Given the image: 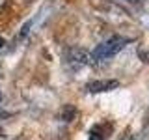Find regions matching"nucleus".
I'll use <instances>...</instances> for the list:
<instances>
[{
    "instance_id": "f257e3e1",
    "label": "nucleus",
    "mask_w": 149,
    "mask_h": 140,
    "mask_svg": "<svg viewBox=\"0 0 149 140\" xmlns=\"http://www.w3.org/2000/svg\"><path fill=\"white\" fill-rule=\"evenodd\" d=\"M127 43H129V39H125V37H119V36L110 37L108 41L97 45V49L91 52V58H95V60H110L118 52H121Z\"/></svg>"
},
{
    "instance_id": "f03ea898",
    "label": "nucleus",
    "mask_w": 149,
    "mask_h": 140,
    "mask_svg": "<svg viewBox=\"0 0 149 140\" xmlns=\"http://www.w3.org/2000/svg\"><path fill=\"white\" fill-rule=\"evenodd\" d=\"M119 88V80H91L86 84V90L90 93H102V92H110Z\"/></svg>"
},
{
    "instance_id": "7ed1b4c3",
    "label": "nucleus",
    "mask_w": 149,
    "mask_h": 140,
    "mask_svg": "<svg viewBox=\"0 0 149 140\" xmlns=\"http://www.w3.org/2000/svg\"><path fill=\"white\" fill-rule=\"evenodd\" d=\"M67 62L73 65V67H82L90 62V54L82 49H71L67 52Z\"/></svg>"
},
{
    "instance_id": "20e7f679",
    "label": "nucleus",
    "mask_w": 149,
    "mask_h": 140,
    "mask_svg": "<svg viewBox=\"0 0 149 140\" xmlns=\"http://www.w3.org/2000/svg\"><path fill=\"white\" fill-rule=\"evenodd\" d=\"M88 140H102V138H101V134H97L95 131H91V133L88 134Z\"/></svg>"
},
{
    "instance_id": "39448f33",
    "label": "nucleus",
    "mask_w": 149,
    "mask_h": 140,
    "mask_svg": "<svg viewBox=\"0 0 149 140\" xmlns=\"http://www.w3.org/2000/svg\"><path fill=\"white\" fill-rule=\"evenodd\" d=\"M140 56H142V58H143V62H149V52L146 54V52H143L142 49H140Z\"/></svg>"
},
{
    "instance_id": "423d86ee",
    "label": "nucleus",
    "mask_w": 149,
    "mask_h": 140,
    "mask_svg": "<svg viewBox=\"0 0 149 140\" xmlns=\"http://www.w3.org/2000/svg\"><path fill=\"white\" fill-rule=\"evenodd\" d=\"M6 6H8V0H0V11L6 9Z\"/></svg>"
},
{
    "instance_id": "0eeeda50",
    "label": "nucleus",
    "mask_w": 149,
    "mask_h": 140,
    "mask_svg": "<svg viewBox=\"0 0 149 140\" xmlns=\"http://www.w3.org/2000/svg\"><path fill=\"white\" fill-rule=\"evenodd\" d=\"M4 45H6V41H4L2 37H0V49H4Z\"/></svg>"
},
{
    "instance_id": "6e6552de",
    "label": "nucleus",
    "mask_w": 149,
    "mask_h": 140,
    "mask_svg": "<svg viewBox=\"0 0 149 140\" xmlns=\"http://www.w3.org/2000/svg\"><path fill=\"white\" fill-rule=\"evenodd\" d=\"M0 99H2V93H0Z\"/></svg>"
},
{
    "instance_id": "1a4fd4ad",
    "label": "nucleus",
    "mask_w": 149,
    "mask_h": 140,
    "mask_svg": "<svg viewBox=\"0 0 149 140\" xmlns=\"http://www.w3.org/2000/svg\"><path fill=\"white\" fill-rule=\"evenodd\" d=\"M129 140H134V138H129Z\"/></svg>"
}]
</instances>
